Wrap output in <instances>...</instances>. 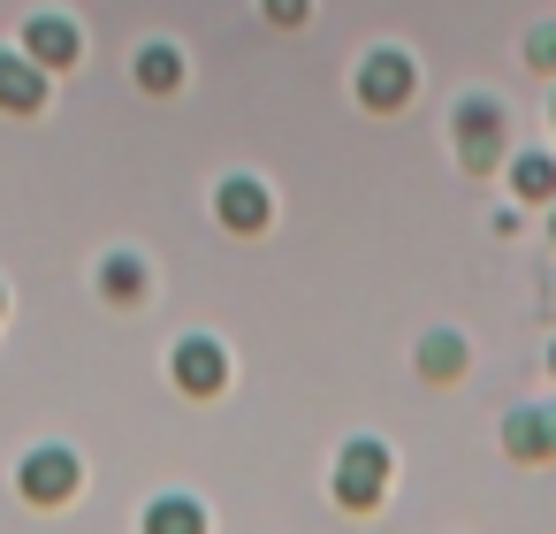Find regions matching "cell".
Masks as SVG:
<instances>
[{"mask_svg": "<svg viewBox=\"0 0 556 534\" xmlns=\"http://www.w3.org/2000/svg\"><path fill=\"white\" fill-rule=\"evenodd\" d=\"M389 473H396L389 443H374V435L343 443V458H336V504H343V511H374V504L389 496Z\"/></svg>", "mask_w": 556, "mask_h": 534, "instance_id": "obj_1", "label": "cell"}, {"mask_svg": "<svg viewBox=\"0 0 556 534\" xmlns=\"http://www.w3.org/2000/svg\"><path fill=\"white\" fill-rule=\"evenodd\" d=\"M404 100H412V54H396V47L366 54V62H358V108L389 115V108H404Z\"/></svg>", "mask_w": 556, "mask_h": 534, "instance_id": "obj_2", "label": "cell"}, {"mask_svg": "<svg viewBox=\"0 0 556 534\" xmlns=\"http://www.w3.org/2000/svg\"><path fill=\"white\" fill-rule=\"evenodd\" d=\"M77 481H85V465H77V450H62V443H47V450L24 458V496H31V504H62V496H77Z\"/></svg>", "mask_w": 556, "mask_h": 534, "instance_id": "obj_3", "label": "cell"}, {"mask_svg": "<svg viewBox=\"0 0 556 534\" xmlns=\"http://www.w3.org/2000/svg\"><path fill=\"white\" fill-rule=\"evenodd\" d=\"M457 153H465V169H495V153H503V108L495 100L457 108Z\"/></svg>", "mask_w": 556, "mask_h": 534, "instance_id": "obj_4", "label": "cell"}, {"mask_svg": "<svg viewBox=\"0 0 556 534\" xmlns=\"http://www.w3.org/2000/svg\"><path fill=\"white\" fill-rule=\"evenodd\" d=\"M214 214H222V229L260 237V229H267V214H275V199H267V184H260V176H229V184L214 191Z\"/></svg>", "mask_w": 556, "mask_h": 534, "instance_id": "obj_5", "label": "cell"}, {"mask_svg": "<svg viewBox=\"0 0 556 534\" xmlns=\"http://www.w3.org/2000/svg\"><path fill=\"white\" fill-rule=\"evenodd\" d=\"M222 382H229V351L214 336H184L176 344V389L184 397H214Z\"/></svg>", "mask_w": 556, "mask_h": 534, "instance_id": "obj_6", "label": "cell"}, {"mask_svg": "<svg viewBox=\"0 0 556 534\" xmlns=\"http://www.w3.org/2000/svg\"><path fill=\"white\" fill-rule=\"evenodd\" d=\"M24 54H31L39 70H77L85 32H77L70 16H31V24H24Z\"/></svg>", "mask_w": 556, "mask_h": 534, "instance_id": "obj_7", "label": "cell"}, {"mask_svg": "<svg viewBox=\"0 0 556 534\" xmlns=\"http://www.w3.org/2000/svg\"><path fill=\"white\" fill-rule=\"evenodd\" d=\"M503 450H510V458H556V405H518V412H503Z\"/></svg>", "mask_w": 556, "mask_h": 534, "instance_id": "obj_8", "label": "cell"}, {"mask_svg": "<svg viewBox=\"0 0 556 534\" xmlns=\"http://www.w3.org/2000/svg\"><path fill=\"white\" fill-rule=\"evenodd\" d=\"M0 108L9 115H39L47 108V70L16 47V54H0Z\"/></svg>", "mask_w": 556, "mask_h": 534, "instance_id": "obj_9", "label": "cell"}, {"mask_svg": "<svg viewBox=\"0 0 556 534\" xmlns=\"http://www.w3.org/2000/svg\"><path fill=\"white\" fill-rule=\"evenodd\" d=\"M419 374H427V382H457V374H465V336H457V328H434V336L419 344Z\"/></svg>", "mask_w": 556, "mask_h": 534, "instance_id": "obj_10", "label": "cell"}, {"mask_svg": "<svg viewBox=\"0 0 556 534\" xmlns=\"http://www.w3.org/2000/svg\"><path fill=\"white\" fill-rule=\"evenodd\" d=\"M138 85H146V92H176V85H184V54H176L168 39H161V47H138Z\"/></svg>", "mask_w": 556, "mask_h": 534, "instance_id": "obj_11", "label": "cell"}, {"mask_svg": "<svg viewBox=\"0 0 556 534\" xmlns=\"http://www.w3.org/2000/svg\"><path fill=\"white\" fill-rule=\"evenodd\" d=\"M100 290H108L115 306H138V298H146V260H138V252H115V260L100 268Z\"/></svg>", "mask_w": 556, "mask_h": 534, "instance_id": "obj_12", "label": "cell"}, {"mask_svg": "<svg viewBox=\"0 0 556 534\" xmlns=\"http://www.w3.org/2000/svg\"><path fill=\"white\" fill-rule=\"evenodd\" d=\"M510 184H518V199H556V161L548 153H518L510 161Z\"/></svg>", "mask_w": 556, "mask_h": 534, "instance_id": "obj_13", "label": "cell"}, {"mask_svg": "<svg viewBox=\"0 0 556 534\" xmlns=\"http://www.w3.org/2000/svg\"><path fill=\"white\" fill-rule=\"evenodd\" d=\"M146 526H206V511H199V504H153Z\"/></svg>", "mask_w": 556, "mask_h": 534, "instance_id": "obj_14", "label": "cell"}, {"mask_svg": "<svg viewBox=\"0 0 556 534\" xmlns=\"http://www.w3.org/2000/svg\"><path fill=\"white\" fill-rule=\"evenodd\" d=\"M526 62L533 70H556V24H533L526 32Z\"/></svg>", "mask_w": 556, "mask_h": 534, "instance_id": "obj_15", "label": "cell"}, {"mask_svg": "<svg viewBox=\"0 0 556 534\" xmlns=\"http://www.w3.org/2000/svg\"><path fill=\"white\" fill-rule=\"evenodd\" d=\"M267 16H275V24H305V16H313V0H267Z\"/></svg>", "mask_w": 556, "mask_h": 534, "instance_id": "obj_16", "label": "cell"}, {"mask_svg": "<svg viewBox=\"0 0 556 534\" xmlns=\"http://www.w3.org/2000/svg\"><path fill=\"white\" fill-rule=\"evenodd\" d=\"M0 306H9V298H0Z\"/></svg>", "mask_w": 556, "mask_h": 534, "instance_id": "obj_17", "label": "cell"}, {"mask_svg": "<svg viewBox=\"0 0 556 534\" xmlns=\"http://www.w3.org/2000/svg\"><path fill=\"white\" fill-rule=\"evenodd\" d=\"M548 115H556V108H548Z\"/></svg>", "mask_w": 556, "mask_h": 534, "instance_id": "obj_18", "label": "cell"}]
</instances>
